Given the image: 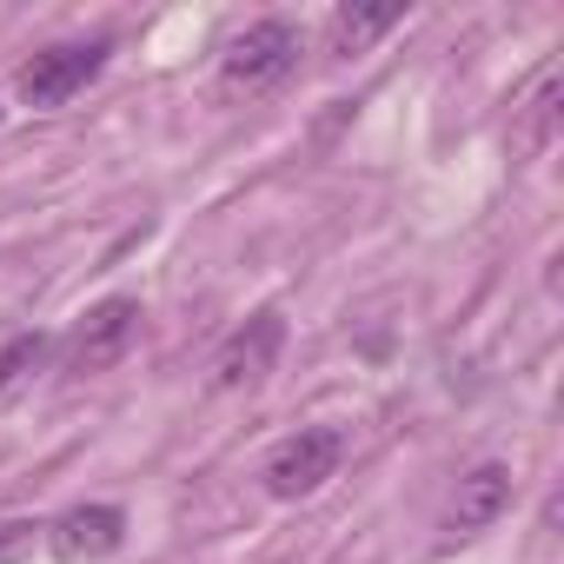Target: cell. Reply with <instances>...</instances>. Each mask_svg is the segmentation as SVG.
<instances>
[{"label": "cell", "instance_id": "cell-8", "mask_svg": "<svg viewBox=\"0 0 564 564\" xmlns=\"http://www.w3.org/2000/svg\"><path fill=\"white\" fill-rule=\"evenodd\" d=\"M405 21V8H339L333 28H326V54L346 61V54H366L372 41H386L392 28Z\"/></svg>", "mask_w": 564, "mask_h": 564}, {"label": "cell", "instance_id": "cell-9", "mask_svg": "<svg viewBox=\"0 0 564 564\" xmlns=\"http://www.w3.org/2000/svg\"><path fill=\"white\" fill-rule=\"evenodd\" d=\"M557 100H564V74L544 67L538 87H531V100H524V120L511 127V147H518V153H544V147L557 140Z\"/></svg>", "mask_w": 564, "mask_h": 564}, {"label": "cell", "instance_id": "cell-7", "mask_svg": "<svg viewBox=\"0 0 564 564\" xmlns=\"http://www.w3.org/2000/svg\"><path fill=\"white\" fill-rule=\"evenodd\" d=\"M41 538L61 564H100L127 544V511L120 505H74L54 524H41Z\"/></svg>", "mask_w": 564, "mask_h": 564}, {"label": "cell", "instance_id": "cell-6", "mask_svg": "<svg viewBox=\"0 0 564 564\" xmlns=\"http://www.w3.org/2000/svg\"><path fill=\"white\" fill-rule=\"evenodd\" d=\"M505 505H511V465H498V458L471 465V471L452 485V498H445V518H438L445 544H465V538L491 531V524L505 518Z\"/></svg>", "mask_w": 564, "mask_h": 564}, {"label": "cell", "instance_id": "cell-5", "mask_svg": "<svg viewBox=\"0 0 564 564\" xmlns=\"http://www.w3.org/2000/svg\"><path fill=\"white\" fill-rule=\"evenodd\" d=\"M279 352H286V313L259 306L246 326H232L213 352V392H259L279 366Z\"/></svg>", "mask_w": 564, "mask_h": 564}, {"label": "cell", "instance_id": "cell-4", "mask_svg": "<svg viewBox=\"0 0 564 564\" xmlns=\"http://www.w3.org/2000/svg\"><path fill=\"white\" fill-rule=\"evenodd\" d=\"M140 300H127V293H107L100 306H87L80 313V326L67 333V372L74 379H100V372H113L133 346H140Z\"/></svg>", "mask_w": 564, "mask_h": 564}, {"label": "cell", "instance_id": "cell-3", "mask_svg": "<svg viewBox=\"0 0 564 564\" xmlns=\"http://www.w3.org/2000/svg\"><path fill=\"white\" fill-rule=\"evenodd\" d=\"M107 61H113V41H67V47H41V54L14 74V94H21L28 107L54 113V107H67L74 94H87V87L107 74Z\"/></svg>", "mask_w": 564, "mask_h": 564}, {"label": "cell", "instance_id": "cell-1", "mask_svg": "<svg viewBox=\"0 0 564 564\" xmlns=\"http://www.w3.org/2000/svg\"><path fill=\"white\" fill-rule=\"evenodd\" d=\"M300 54H306V34L293 21H252L246 34L226 41L219 80L232 94H272V87H286L300 74Z\"/></svg>", "mask_w": 564, "mask_h": 564}, {"label": "cell", "instance_id": "cell-2", "mask_svg": "<svg viewBox=\"0 0 564 564\" xmlns=\"http://www.w3.org/2000/svg\"><path fill=\"white\" fill-rule=\"evenodd\" d=\"M339 465H346V432H339V425H300L293 438H279V445L265 452L259 478H265L272 498L300 505V498H313L326 478H339Z\"/></svg>", "mask_w": 564, "mask_h": 564}, {"label": "cell", "instance_id": "cell-11", "mask_svg": "<svg viewBox=\"0 0 564 564\" xmlns=\"http://www.w3.org/2000/svg\"><path fill=\"white\" fill-rule=\"evenodd\" d=\"M34 538H41L34 518H8V524H0V564H21L34 551Z\"/></svg>", "mask_w": 564, "mask_h": 564}, {"label": "cell", "instance_id": "cell-10", "mask_svg": "<svg viewBox=\"0 0 564 564\" xmlns=\"http://www.w3.org/2000/svg\"><path fill=\"white\" fill-rule=\"evenodd\" d=\"M47 352H54V339H47V333H14L8 346H0V392H14L28 372H41V366H47Z\"/></svg>", "mask_w": 564, "mask_h": 564}]
</instances>
